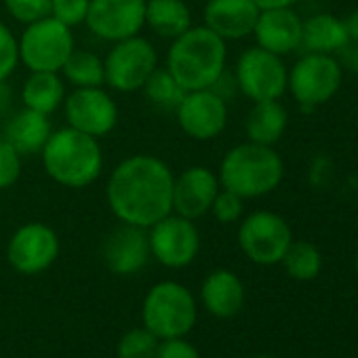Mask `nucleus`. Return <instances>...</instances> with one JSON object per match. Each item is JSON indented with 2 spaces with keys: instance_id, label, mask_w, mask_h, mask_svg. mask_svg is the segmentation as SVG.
I'll return each instance as SVG.
<instances>
[{
  "instance_id": "obj_26",
  "label": "nucleus",
  "mask_w": 358,
  "mask_h": 358,
  "mask_svg": "<svg viewBox=\"0 0 358 358\" xmlns=\"http://www.w3.org/2000/svg\"><path fill=\"white\" fill-rule=\"evenodd\" d=\"M62 78L72 85V89L83 87H103V59L87 49H74L72 55L66 59L64 68L59 70Z\"/></svg>"
},
{
  "instance_id": "obj_16",
  "label": "nucleus",
  "mask_w": 358,
  "mask_h": 358,
  "mask_svg": "<svg viewBox=\"0 0 358 358\" xmlns=\"http://www.w3.org/2000/svg\"><path fill=\"white\" fill-rule=\"evenodd\" d=\"M220 190L222 184L213 169L205 164L186 166L173 177V213L196 222L209 215Z\"/></svg>"
},
{
  "instance_id": "obj_32",
  "label": "nucleus",
  "mask_w": 358,
  "mask_h": 358,
  "mask_svg": "<svg viewBox=\"0 0 358 358\" xmlns=\"http://www.w3.org/2000/svg\"><path fill=\"white\" fill-rule=\"evenodd\" d=\"M20 66V43L15 32L0 20V80H9Z\"/></svg>"
},
{
  "instance_id": "obj_3",
  "label": "nucleus",
  "mask_w": 358,
  "mask_h": 358,
  "mask_svg": "<svg viewBox=\"0 0 358 358\" xmlns=\"http://www.w3.org/2000/svg\"><path fill=\"white\" fill-rule=\"evenodd\" d=\"M41 160L47 177L70 190L95 184L103 173V150L99 139L68 124L49 135L41 150Z\"/></svg>"
},
{
  "instance_id": "obj_15",
  "label": "nucleus",
  "mask_w": 358,
  "mask_h": 358,
  "mask_svg": "<svg viewBox=\"0 0 358 358\" xmlns=\"http://www.w3.org/2000/svg\"><path fill=\"white\" fill-rule=\"evenodd\" d=\"M148 0H91L87 28L103 43H120L143 30Z\"/></svg>"
},
{
  "instance_id": "obj_23",
  "label": "nucleus",
  "mask_w": 358,
  "mask_h": 358,
  "mask_svg": "<svg viewBox=\"0 0 358 358\" xmlns=\"http://www.w3.org/2000/svg\"><path fill=\"white\" fill-rule=\"evenodd\" d=\"M68 91L59 72H30L22 85V103L28 110L51 116L64 106Z\"/></svg>"
},
{
  "instance_id": "obj_30",
  "label": "nucleus",
  "mask_w": 358,
  "mask_h": 358,
  "mask_svg": "<svg viewBox=\"0 0 358 358\" xmlns=\"http://www.w3.org/2000/svg\"><path fill=\"white\" fill-rule=\"evenodd\" d=\"M24 156L0 135V192L13 188L22 177Z\"/></svg>"
},
{
  "instance_id": "obj_11",
  "label": "nucleus",
  "mask_w": 358,
  "mask_h": 358,
  "mask_svg": "<svg viewBox=\"0 0 358 358\" xmlns=\"http://www.w3.org/2000/svg\"><path fill=\"white\" fill-rule=\"evenodd\" d=\"M293 234L289 224L272 211H255L241 222L238 228V247L241 251L259 266L280 264Z\"/></svg>"
},
{
  "instance_id": "obj_19",
  "label": "nucleus",
  "mask_w": 358,
  "mask_h": 358,
  "mask_svg": "<svg viewBox=\"0 0 358 358\" xmlns=\"http://www.w3.org/2000/svg\"><path fill=\"white\" fill-rule=\"evenodd\" d=\"M301 17L293 11V7L266 9L259 11L253 36L257 47L282 57L301 47Z\"/></svg>"
},
{
  "instance_id": "obj_40",
  "label": "nucleus",
  "mask_w": 358,
  "mask_h": 358,
  "mask_svg": "<svg viewBox=\"0 0 358 358\" xmlns=\"http://www.w3.org/2000/svg\"><path fill=\"white\" fill-rule=\"evenodd\" d=\"M255 358H274V356H255Z\"/></svg>"
},
{
  "instance_id": "obj_41",
  "label": "nucleus",
  "mask_w": 358,
  "mask_h": 358,
  "mask_svg": "<svg viewBox=\"0 0 358 358\" xmlns=\"http://www.w3.org/2000/svg\"><path fill=\"white\" fill-rule=\"evenodd\" d=\"M356 272H358V255H356Z\"/></svg>"
},
{
  "instance_id": "obj_6",
  "label": "nucleus",
  "mask_w": 358,
  "mask_h": 358,
  "mask_svg": "<svg viewBox=\"0 0 358 358\" xmlns=\"http://www.w3.org/2000/svg\"><path fill=\"white\" fill-rule=\"evenodd\" d=\"M20 43V64L28 72H59L76 49L72 28L55 17H45L24 26Z\"/></svg>"
},
{
  "instance_id": "obj_13",
  "label": "nucleus",
  "mask_w": 358,
  "mask_h": 358,
  "mask_svg": "<svg viewBox=\"0 0 358 358\" xmlns=\"http://www.w3.org/2000/svg\"><path fill=\"white\" fill-rule=\"evenodd\" d=\"M64 116L68 127L91 137H106L118 124V103L103 87L72 89L64 99Z\"/></svg>"
},
{
  "instance_id": "obj_7",
  "label": "nucleus",
  "mask_w": 358,
  "mask_h": 358,
  "mask_svg": "<svg viewBox=\"0 0 358 358\" xmlns=\"http://www.w3.org/2000/svg\"><path fill=\"white\" fill-rule=\"evenodd\" d=\"M158 68V53L143 36H131L114 43L103 57L106 87L116 93L141 91L148 76Z\"/></svg>"
},
{
  "instance_id": "obj_31",
  "label": "nucleus",
  "mask_w": 358,
  "mask_h": 358,
  "mask_svg": "<svg viewBox=\"0 0 358 358\" xmlns=\"http://www.w3.org/2000/svg\"><path fill=\"white\" fill-rule=\"evenodd\" d=\"M5 9L11 20L28 26L51 15V0H5Z\"/></svg>"
},
{
  "instance_id": "obj_28",
  "label": "nucleus",
  "mask_w": 358,
  "mask_h": 358,
  "mask_svg": "<svg viewBox=\"0 0 358 358\" xmlns=\"http://www.w3.org/2000/svg\"><path fill=\"white\" fill-rule=\"evenodd\" d=\"M141 93L145 95V99L152 106H156L160 110H175L177 103L186 95L182 85L171 76V72L166 68H156L143 83Z\"/></svg>"
},
{
  "instance_id": "obj_8",
  "label": "nucleus",
  "mask_w": 358,
  "mask_h": 358,
  "mask_svg": "<svg viewBox=\"0 0 358 358\" xmlns=\"http://www.w3.org/2000/svg\"><path fill=\"white\" fill-rule=\"evenodd\" d=\"M341 78L343 68L333 55L306 53L289 70L287 91H291L293 99L301 108L312 110L327 103L339 91Z\"/></svg>"
},
{
  "instance_id": "obj_4",
  "label": "nucleus",
  "mask_w": 358,
  "mask_h": 358,
  "mask_svg": "<svg viewBox=\"0 0 358 358\" xmlns=\"http://www.w3.org/2000/svg\"><path fill=\"white\" fill-rule=\"evenodd\" d=\"M285 175V164L272 145L253 141L230 148L217 169L222 188L238 194L243 201L262 199L274 192Z\"/></svg>"
},
{
  "instance_id": "obj_37",
  "label": "nucleus",
  "mask_w": 358,
  "mask_h": 358,
  "mask_svg": "<svg viewBox=\"0 0 358 358\" xmlns=\"http://www.w3.org/2000/svg\"><path fill=\"white\" fill-rule=\"evenodd\" d=\"M13 106V89L9 87V80H0V120H7Z\"/></svg>"
},
{
  "instance_id": "obj_22",
  "label": "nucleus",
  "mask_w": 358,
  "mask_h": 358,
  "mask_svg": "<svg viewBox=\"0 0 358 358\" xmlns=\"http://www.w3.org/2000/svg\"><path fill=\"white\" fill-rule=\"evenodd\" d=\"M192 11L186 0H148L143 28L164 41H173L192 28Z\"/></svg>"
},
{
  "instance_id": "obj_17",
  "label": "nucleus",
  "mask_w": 358,
  "mask_h": 358,
  "mask_svg": "<svg viewBox=\"0 0 358 358\" xmlns=\"http://www.w3.org/2000/svg\"><path fill=\"white\" fill-rule=\"evenodd\" d=\"M101 257L110 272L118 276H131L145 268L150 255L148 230L139 226H116L101 245Z\"/></svg>"
},
{
  "instance_id": "obj_5",
  "label": "nucleus",
  "mask_w": 358,
  "mask_h": 358,
  "mask_svg": "<svg viewBox=\"0 0 358 358\" xmlns=\"http://www.w3.org/2000/svg\"><path fill=\"white\" fill-rule=\"evenodd\" d=\"M141 318L158 339L186 337L196 324V297L182 282H156L143 297Z\"/></svg>"
},
{
  "instance_id": "obj_9",
  "label": "nucleus",
  "mask_w": 358,
  "mask_h": 358,
  "mask_svg": "<svg viewBox=\"0 0 358 358\" xmlns=\"http://www.w3.org/2000/svg\"><path fill=\"white\" fill-rule=\"evenodd\" d=\"M287 78L289 70L282 57L257 45L243 51L234 68L236 89L253 103L280 99L287 93Z\"/></svg>"
},
{
  "instance_id": "obj_12",
  "label": "nucleus",
  "mask_w": 358,
  "mask_h": 358,
  "mask_svg": "<svg viewBox=\"0 0 358 358\" xmlns=\"http://www.w3.org/2000/svg\"><path fill=\"white\" fill-rule=\"evenodd\" d=\"M59 257V236L43 222H28L20 226L7 243L9 266L26 276L47 272Z\"/></svg>"
},
{
  "instance_id": "obj_35",
  "label": "nucleus",
  "mask_w": 358,
  "mask_h": 358,
  "mask_svg": "<svg viewBox=\"0 0 358 358\" xmlns=\"http://www.w3.org/2000/svg\"><path fill=\"white\" fill-rule=\"evenodd\" d=\"M154 358H201V354L186 337H171L160 339Z\"/></svg>"
},
{
  "instance_id": "obj_29",
  "label": "nucleus",
  "mask_w": 358,
  "mask_h": 358,
  "mask_svg": "<svg viewBox=\"0 0 358 358\" xmlns=\"http://www.w3.org/2000/svg\"><path fill=\"white\" fill-rule=\"evenodd\" d=\"M158 343L160 339L145 327L131 329L120 337L116 345V358H154Z\"/></svg>"
},
{
  "instance_id": "obj_21",
  "label": "nucleus",
  "mask_w": 358,
  "mask_h": 358,
  "mask_svg": "<svg viewBox=\"0 0 358 358\" xmlns=\"http://www.w3.org/2000/svg\"><path fill=\"white\" fill-rule=\"evenodd\" d=\"M201 299L209 314L232 318L245 303V285L232 270H213L201 287Z\"/></svg>"
},
{
  "instance_id": "obj_25",
  "label": "nucleus",
  "mask_w": 358,
  "mask_h": 358,
  "mask_svg": "<svg viewBox=\"0 0 358 358\" xmlns=\"http://www.w3.org/2000/svg\"><path fill=\"white\" fill-rule=\"evenodd\" d=\"M348 41L343 20L331 13H316L301 24V47L308 53H337Z\"/></svg>"
},
{
  "instance_id": "obj_10",
  "label": "nucleus",
  "mask_w": 358,
  "mask_h": 358,
  "mask_svg": "<svg viewBox=\"0 0 358 358\" xmlns=\"http://www.w3.org/2000/svg\"><path fill=\"white\" fill-rule=\"evenodd\" d=\"M150 255L164 268H188L201 251V232L192 220L169 213L148 228Z\"/></svg>"
},
{
  "instance_id": "obj_24",
  "label": "nucleus",
  "mask_w": 358,
  "mask_h": 358,
  "mask_svg": "<svg viewBox=\"0 0 358 358\" xmlns=\"http://www.w3.org/2000/svg\"><path fill=\"white\" fill-rule=\"evenodd\" d=\"M287 124H289V114L285 106L278 99H268V101L253 103L245 120V131L249 141L262 145H274L285 135Z\"/></svg>"
},
{
  "instance_id": "obj_27",
  "label": "nucleus",
  "mask_w": 358,
  "mask_h": 358,
  "mask_svg": "<svg viewBox=\"0 0 358 358\" xmlns=\"http://www.w3.org/2000/svg\"><path fill=\"white\" fill-rule=\"evenodd\" d=\"M280 264L285 266L287 274L295 280H314L322 268L320 251L306 241H293L282 255Z\"/></svg>"
},
{
  "instance_id": "obj_39",
  "label": "nucleus",
  "mask_w": 358,
  "mask_h": 358,
  "mask_svg": "<svg viewBox=\"0 0 358 358\" xmlns=\"http://www.w3.org/2000/svg\"><path fill=\"white\" fill-rule=\"evenodd\" d=\"M343 26H345L348 41H354V43H358V11L350 13V15L343 20Z\"/></svg>"
},
{
  "instance_id": "obj_34",
  "label": "nucleus",
  "mask_w": 358,
  "mask_h": 358,
  "mask_svg": "<svg viewBox=\"0 0 358 358\" xmlns=\"http://www.w3.org/2000/svg\"><path fill=\"white\" fill-rule=\"evenodd\" d=\"M243 211H245V201H243L238 194H234V192L222 188V190L217 192V196H215V201H213L209 213H211L220 224H234V222H238V220L243 217Z\"/></svg>"
},
{
  "instance_id": "obj_14",
  "label": "nucleus",
  "mask_w": 358,
  "mask_h": 358,
  "mask_svg": "<svg viewBox=\"0 0 358 358\" xmlns=\"http://www.w3.org/2000/svg\"><path fill=\"white\" fill-rule=\"evenodd\" d=\"M177 124L194 141H211L228 127V101L215 89L188 91L173 110Z\"/></svg>"
},
{
  "instance_id": "obj_38",
  "label": "nucleus",
  "mask_w": 358,
  "mask_h": 358,
  "mask_svg": "<svg viewBox=\"0 0 358 358\" xmlns=\"http://www.w3.org/2000/svg\"><path fill=\"white\" fill-rule=\"evenodd\" d=\"M253 3L259 7V11H266V9H289L297 0H253Z\"/></svg>"
},
{
  "instance_id": "obj_1",
  "label": "nucleus",
  "mask_w": 358,
  "mask_h": 358,
  "mask_svg": "<svg viewBox=\"0 0 358 358\" xmlns=\"http://www.w3.org/2000/svg\"><path fill=\"white\" fill-rule=\"evenodd\" d=\"M171 166L154 154L122 158L106 182V203L120 224L150 228L173 213Z\"/></svg>"
},
{
  "instance_id": "obj_18",
  "label": "nucleus",
  "mask_w": 358,
  "mask_h": 358,
  "mask_svg": "<svg viewBox=\"0 0 358 358\" xmlns=\"http://www.w3.org/2000/svg\"><path fill=\"white\" fill-rule=\"evenodd\" d=\"M257 17L259 7L253 0H207L203 9V26H207L226 43L251 36Z\"/></svg>"
},
{
  "instance_id": "obj_36",
  "label": "nucleus",
  "mask_w": 358,
  "mask_h": 358,
  "mask_svg": "<svg viewBox=\"0 0 358 358\" xmlns=\"http://www.w3.org/2000/svg\"><path fill=\"white\" fill-rule=\"evenodd\" d=\"M337 55H339V64H341V68L345 66L348 70H352V72H358V43H354V41H345V45L337 51Z\"/></svg>"
},
{
  "instance_id": "obj_33",
  "label": "nucleus",
  "mask_w": 358,
  "mask_h": 358,
  "mask_svg": "<svg viewBox=\"0 0 358 358\" xmlns=\"http://www.w3.org/2000/svg\"><path fill=\"white\" fill-rule=\"evenodd\" d=\"M91 0H51V17L68 28L83 26L89 13Z\"/></svg>"
},
{
  "instance_id": "obj_20",
  "label": "nucleus",
  "mask_w": 358,
  "mask_h": 358,
  "mask_svg": "<svg viewBox=\"0 0 358 358\" xmlns=\"http://www.w3.org/2000/svg\"><path fill=\"white\" fill-rule=\"evenodd\" d=\"M51 133H53V124H51L49 116L28 110V108L7 116L5 129H3V137L22 156L41 154V150L45 148Z\"/></svg>"
},
{
  "instance_id": "obj_2",
  "label": "nucleus",
  "mask_w": 358,
  "mask_h": 358,
  "mask_svg": "<svg viewBox=\"0 0 358 358\" xmlns=\"http://www.w3.org/2000/svg\"><path fill=\"white\" fill-rule=\"evenodd\" d=\"M228 43L207 26H192L171 41L164 68L182 85V89H211L226 72Z\"/></svg>"
}]
</instances>
